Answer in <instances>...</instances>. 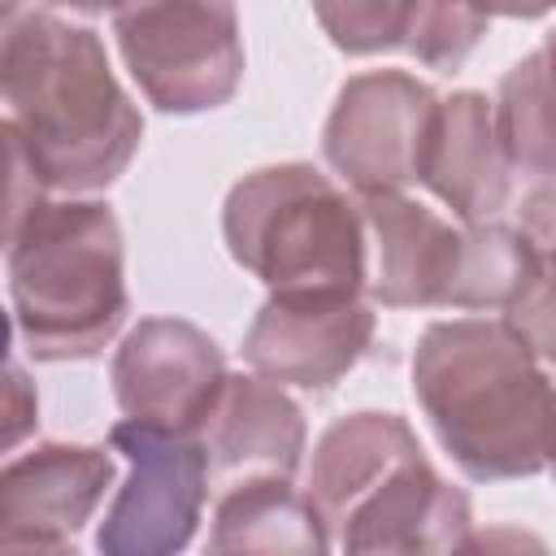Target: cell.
Segmentation results:
<instances>
[{"label": "cell", "instance_id": "obj_6", "mask_svg": "<svg viewBox=\"0 0 556 556\" xmlns=\"http://www.w3.org/2000/svg\"><path fill=\"white\" fill-rule=\"evenodd\" d=\"M113 35L130 78L161 113H208L239 91L235 0H126L113 13Z\"/></svg>", "mask_w": 556, "mask_h": 556}, {"label": "cell", "instance_id": "obj_9", "mask_svg": "<svg viewBox=\"0 0 556 556\" xmlns=\"http://www.w3.org/2000/svg\"><path fill=\"white\" fill-rule=\"evenodd\" d=\"M113 395L130 421L200 434L226 387L222 348L182 317H143L109 365Z\"/></svg>", "mask_w": 556, "mask_h": 556}, {"label": "cell", "instance_id": "obj_5", "mask_svg": "<svg viewBox=\"0 0 556 556\" xmlns=\"http://www.w3.org/2000/svg\"><path fill=\"white\" fill-rule=\"evenodd\" d=\"M222 235L252 278L269 291H334L369 287V230L321 169L304 161L243 174L222 208Z\"/></svg>", "mask_w": 556, "mask_h": 556}, {"label": "cell", "instance_id": "obj_25", "mask_svg": "<svg viewBox=\"0 0 556 556\" xmlns=\"http://www.w3.org/2000/svg\"><path fill=\"white\" fill-rule=\"evenodd\" d=\"M543 56H547V70H552V78H556V30L547 35V43H543Z\"/></svg>", "mask_w": 556, "mask_h": 556}, {"label": "cell", "instance_id": "obj_14", "mask_svg": "<svg viewBox=\"0 0 556 556\" xmlns=\"http://www.w3.org/2000/svg\"><path fill=\"white\" fill-rule=\"evenodd\" d=\"M313 13L348 56L404 48L443 74L465 65L491 22L473 0H313Z\"/></svg>", "mask_w": 556, "mask_h": 556}, {"label": "cell", "instance_id": "obj_15", "mask_svg": "<svg viewBox=\"0 0 556 556\" xmlns=\"http://www.w3.org/2000/svg\"><path fill=\"white\" fill-rule=\"evenodd\" d=\"M208 469L230 486L243 478H291L304 456V413L265 374H230L200 430Z\"/></svg>", "mask_w": 556, "mask_h": 556}, {"label": "cell", "instance_id": "obj_17", "mask_svg": "<svg viewBox=\"0 0 556 556\" xmlns=\"http://www.w3.org/2000/svg\"><path fill=\"white\" fill-rule=\"evenodd\" d=\"M495 135L513 169L556 178V78L543 48L500 78Z\"/></svg>", "mask_w": 556, "mask_h": 556}, {"label": "cell", "instance_id": "obj_12", "mask_svg": "<svg viewBox=\"0 0 556 556\" xmlns=\"http://www.w3.org/2000/svg\"><path fill=\"white\" fill-rule=\"evenodd\" d=\"M369 230V295L382 308H452L465 226H452L404 191L361 195Z\"/></svg>", "mask_w": 556, "mask_h": 556}, {"label": "cell", "instance_id": "obj_2", "mask_svg": "<svg viewBox=\"0 0 556 556\" xmlns=\"http://www.w3.org/2000/svg\"><path fill=\"white\" fill-rule=\"evenodd\" d=\"M413 395L443 452L473 482H508L547 469L552 378L504 326L452 317L421 330Z\"/></svg>", "mask_w": 556, "mask_h": 556}, {"label": "cell", "instance_id": "obj_18", "mask_svg": "<svg viewBox=\"0 0 556 556\" xmlns=\"http://www.w3.org/2000/svg\"><path fill=\"white\" fill-rule=\"evenodd\" d=\"M534 261H539V248L526 230H513L500 222L465 226V261H460L452 308H504L530 278Z\"/></svg>", "mask_w": 556, "mask_h": 556}, {"label": "cell", "instance_id": "obj_13", "mask_svg": "<svg viewBox=\"0 0 556 556\" xmlns=\"http://www.w3.org/2000/svg\"><path fill=\"white\" fill-rule=\"evenodd\" d=\"M508 156L495 135V104L482 91H452L439 96L421 161H417V182L452 208L460 226L495 222V213L508 204Z\"/></svg>", "mask_w": 556, "mask_h": 556}, {"label": "cell", "instance_id": "obj_22", "mask_svg": "<svg viewBox=\"0 0 556 556\" xmlns=\"http://www.w3.org/2000/svg\"><path fill=\"white\" fill-rule=\"evenodd\" d=\"M486 17H521V22H534L543 13L556 9V0H473Z\"/></svg>", "mask_w": 556, "mask_h": 556}, {"label": "cell", "instance_id": "obj_1", "mask_svg": "<svg viewBox=\"0 0 556 556\" xmlns=\"http://www.w3.org/2000/svg\"><path fill=\"white\" fill-rule=\"evenodd\" d=\"M0 91L4 143L22 152L43 191H104L139 152L143 117L113 78L100 35L87 26L56 13L9 17Z\"/></svg>", "mask_w": 556, "mask_h": 556}, {"label": "cell", "instance_id": "obj_11", "mask_svg": "<svg viewBox=\"0 0 556 556\" xmlns=\"http://www.w3.org/2000/svg\"><path fill=\"white\" fill-rule=\"evenodd\" d=\"M113 486V456L87 443H39L0 473V547L74 552L78 530Z\"/></svg>", "mask_w": 556, "mask_h": 556}, {"label": "cell", "instance_id": "obj_8", "mask_svg": "<svg viewBox=\"0 0 556 556\" xmlns=\"http://www.w3.org/2000/svg\"><path fill=\"white\" fill-rule=\"evenodd\" d=\"M439 96L404 70H369L339 87L321 130L330 169L356 195L404 191L417 182L421 143Z\"/></svg>", "mask_w": 556, "mask_h": 556}, {"label": "cell", "instance_id": "obj_16", "mask_svg": "<svg viewBox=\"0 0 556 556\" xmlns=\"http://www.w3.org/2000/svg\"><path fill=\"white\" fill-rule=\"evenodd\" d=\"M208 552H330V534L291 478H243L217 495Z\"/></svg>", "mask_w": 556, "mask_h": 556}, {"label": "cell", "instance_id": "obj_7", "mask_svg": "<svg viewBox=\"0 0 556 556\" xmlns=\"http://www.w3.org/2000/svg\"><path fill=\"white\" fill-rule=\"evenodd\" d=\"M109 443L130 460V478L117 486L100 521L96 547L104 556L182 552L200 526L213 473L204 439L126 417L109 430Z\"/></svg>", "mask_w": 556, "mask_h": 556}, {"label": "cell", "instance_id": "obj_21", "mask_svg": "<svg viewBox=\"0 0 556 556\" xmlns=\"http://www.w3.org/2000/svg\"><path fill=\"white\" fill-rule=\"evenodd\" d=\"M30 426H35V391H30L26 374H22V365L13 361L9 365V426H4V443L13 447Z\"/></svg>", "mask_w": 556, "mask_h": 556}, {"label": "cell", "instance_id": "obj_19", "mask_svg": "<svg viewBox=\"0 0 556 556\" xmlns=\"http://www.w3.org/2000/svg\"><path fill=\"white\" fill-rule=\"evenodd\" d=\"M539 248V243H534ZM504 326L539 356V361H556V252L539 248V261L530 269V278L521 282V291L500 308Z\"/></svg>", "mask_w": 556, "mask_h": 556}, {"label": "cell", "instance_id": "obj_20", "mask_svg": "<svg viewBox=\"0 0 556 556\" xmlns=\"http://www.w3.org/2000/svg\"><path fill=\"white\" fill-rule=\"evenodd\" d=\"M521 230L539 243V248H552L556 252V178L534 187L526 200H521Z\"/></svg>", "mask_w": 556, "mask_h": 556}, {"label": "cell", "instance_id": "obj_23", "mask_svg": "<svg viewBox=\"0 0 556 556\" xmlns=\"http://www.w3.org/2000/svg\"><path fill=\"white\" fill-rule=\"evenodd\" d=\"M56 9H70V13H117L126 0H48Z\"/></svg>", "mask_w": 556, "mask_h": 556}, {"label": "cell", "instance_id": "obj_4", "mask_svg": "<svg viewBox=\"0 0 556 556\" xmlns=\"http://www.w3.org/2000/svg\"><path fill=\"white\" fill-rule=\"evenodd\" d=\"M9 300L35 361H91L130 313L122 226L100 200L35 195L9 217Z\"/></svg>", "mask_w": 556, "mask_h": 556}, {"label": "cell", "instance_id": "obj_24", "mask_svg": "<svg viewBox=\"0 0 556 556\" xmlns=\"http://www.w3.org/2000/svg\"><path fill=\"white\" fill-rule=\"evenodd\" d=\"M543 456H547V473L556 478V382H552V413H547V447H543Z\"/></svg>", "mask_w": 556, "mask_h": 556}, {"label": "cell", "instance_id": "obj_10", "mask_svg": "<svg viewBox=\"0 0 556 556\" xmlns=\"http://www.w3.org/2000/svg\"><path fill=\"white\" fill-rule=\"evenodd\" d=\"M374 343V308L334 291H269L243 334V361L304 391H330Z\"/></svg>", "mask_w": 556, "mask_h": 556}, {"label": "cell", "instance_id": "obj_3", "mask_svg": "<svg viewBox=\"0 0 556 556\" xmlns=\"http://www.w3.org/2000/svg\"><path fill=\"white\" fill-rule=\"evenodd\" d=\"M339 552H460L469 547V495L426 460L395 413H348L313 447L304 486Z\"/></svg>", "mask_w": 556, "mask_h": 556}]
</instances>
